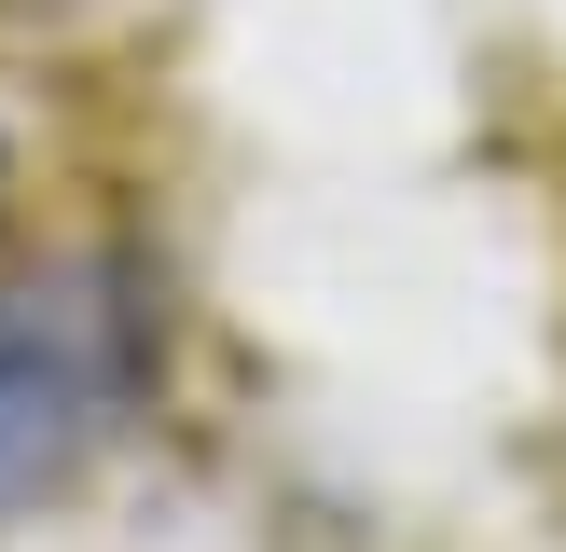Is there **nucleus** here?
<instances>
[{
  "label": "nucleus",
  "mask_w": 566,
  "mask_h": 552,
  "mask_svg": "<svg viewBox=\"0 0 566 552\" xmlns=\"http://www.w3.org/2000/svg\"><path fill=\"white\" fill-rule=\"evenodd\" d=\"M153 401V304L125 263L0 276V524L70 497Z\"/></svg>",
  "instance_id": "f257e3e1"
}]
</instances>
